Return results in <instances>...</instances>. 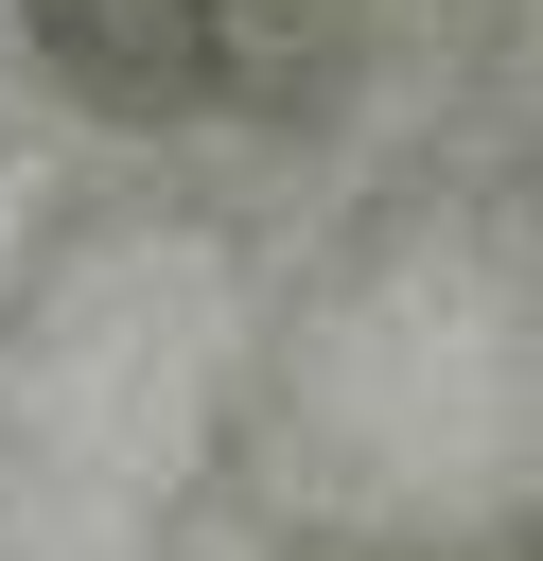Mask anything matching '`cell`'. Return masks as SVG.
<instances>
[{
    "mask_svg": "<svg viewBox=\"0 0 543 561\" xmlns=\"http://www.w3.org/2000/svg\"><path fill=\"white\" fill-rule=\"evenodd\" d=\"M35 53L88 88V105H210L245 53H228V0H18Z\"/></svg>",
    "mask_w": 543,
    "mask_h": 561,
    "instance_id": "1",
    "label": "cell"
}]
</instances>
